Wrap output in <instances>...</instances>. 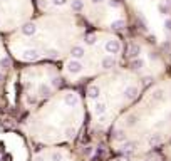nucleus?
<instances>
[{"label": "nucleus", "instance_id": "f257e3e1", "mask_svg": "<svg viewBox=\"0 0 171 161\" xmlns=\"http://www.w3.org/2000/svg\"><path fill=\"white\" fill-rule=\"evenodd\" d=\"M67 71H69L71 74H79V72L82 71V62L76 61V59H71V61L67 62Z\"/></svg>", "mask_w": 171, "mask_h": 161}, {"label": "nucleus", "instance_id": "f03ea898", "mask_svg": "<svg viewBox=\"0 0 171 161\" xmlns=\"http://www.w3.org/2000/svg\"><path fill=\"white\" fill-rule=\"evenodd\" d=\"M106 50H107V54H117L121 50V44H119V40H116V39H113V40H107L106 42Z\"/></svg>", "mask_w": 171, "mask_h": 161}, {"label": "nucleus", "instance_id": "7ed1b4c3", "mask_svg": "<svg viewBox=\"0 0 171 161\" xmlns=\"http://www.w3.org/2000/svg\"><path fill=\"white\" fill-rule=\"evenodd\" d=\"M71 54H72V59H76V61H81V59L86 55V50H84L82 45H74L72 50H71Z\"/></svg>", "mask_w": 171, "mask_h": 161}, {"label": "nucleus", "instance_id": "20e7f679", "mask_svg": "<svg viewBox=\"0 0 171 161\" xmlns=\"http://www.w3.org/2000/svg\"><path fill=\"white\" fill-rule=\"evenodd\" d=\"M136 146H138V144H136L134 141H126V143L123 144V153L126 154V158H127L129 154L133 153V151L136 149Z\"/></svg>", "mask_w": 171, "mask_h": 161}, {"label": "nucleus", "instance_id": "39448f33", "mask_svg": "<svg viewBox=\"0 0 171 161\" xmlns=\"http://www.w3.org/2000/svg\"><path fill=\"white\" fill-rule=\"evenodd\" d=\"M138 87L136 86H129V87H126V91H124V96L127 97V99H134L136 96H138Z\"/></svg>", "mask_w": 171, "mask_h": 161}, {"label": "nucleus", "instance_id": "423d86ee", "mask_svg": "<svg viewBox=\"0 0 171 161\" xmlns=\"http://www.w3.org/2000/svg\"><path fill=\"white\" fill-rule=\"evenodd\" d=\"M37 57H39V52L35 49H27L24 52V59H27V61H35Z\"/></svg>", "mask_w": 171, "mask_h": 161}, {"label": "nucleus", "instance_id": "0eeeda50", "mask_svg": "<svg viewBox=\"0 0 171 161\" xmlns=\"http://www.w3.org/2000/svg\"><path fill=\"white\" fill-rule=\"evenodd\" d=\"M35 30L37 29H35V25H34V24H25L22 27V34H24V35H34Z\"/></svg>", "mask_w": 171, "mask_h": 161}, {"label": "nucleus", "instance_id": "6e6552de", "mask_svg": "<svg viewBox=\"0 0 171 161\" xmlns=\"http://www.w3.org/2000/svg\"><path fill=\"white\" fill-rule=\"evenodd\" d=\"M87 94H89L91 99H99V96H101V89H99L97 86H91L89 87V91H87Z\"/></svg>", "mask_w": 171, "mask_h": 161}, {"label": "nucleus", "instance_id": "1a4fd4ad", "mask_svg": "<svg viewBox=\"0 0 171 161\" xmlns=\"http://www.w3.org/2000/svg\"><path fill=\"white\" fill-rule=\"evenodd\" d=\"M64 102H66L67 106H76V104L79 102V97H77L76 94H67L66 99H64Z\"/></svg>", "mask_w": 171, "mask_h": 161}, {"label": "nucleus", "instance_id": "9d476101", "mask_svg": "<svg viewBox=\"0 0 171 161\" xmlns=\"http://www.w3.org/2000/svg\"><path fill=\"white\" fill-rule=\"evenodd\" d=\"M114 64H116V61H114L113 55H107V57L102 59V67H104V69H111Z\"/></svg>", "mask_w": 171, "mask_h": 161}, {"label": "nucleus", "instance_id": "9b49d317", "mask_svg": "<svg viewBox=\"0 0 171 161\" xmlns=\"http://www.w3.org/2000/svg\"><path fill=\"white\" fill-rule=\"evenodd\" d=\"M139 54H141V47L136 45V44H133V45H131V50H129V57L138 59V57H139Z\"/></svg>", "mask_w": 171, "mask_h": 161}, {"label": "nucleus", "instance_id": "f8f14e48", "mask_svg": "<svg viewBox=\"0 0 171 161\" xmlns=\"http://www.w3.org/2000/svg\"><path fill=\"white\" fill-rule=\"evenodd\" d=\"M94 112L97 116H102L106 112V104L104 102H101V101H99V102H96V106H94Z\"/></svg>", "mask_w": 171, "mask_h": 161}, {"label": "nucleus", "instance_id": "ddd939ff", "mask_svg": "<svg viewBox=\"0 0 171 161\" xmlns=\"http://www.w3.org/2000/svg\"><path fill=\"white\" fill-rule=\"evenodd\" d=\"M159 143H161V136L159 134H153V136L148 138V144L149 146H158Z\"/></svg>", "mask_w": 171, "mask_h": 161}, {"label": "nucleus", "instance_id": "4468645a", "mask_svg": "<svg viewBox=\"0 0 171 161\" xmlns=\"http://www.w3.org/2000/svg\"><path fill=\"white\" fill-rule=\"evenodd\" d=\"M71 7H72V10L76 12H81L84 8V2L82 0H72V4H71Z\"/></svg>", "mask_w": 171, "mask_h": 161}, {"label": "nucleus", "instance_id": "2eb2a0df", "mask_svg": "<svg viewBox=\"0 0 171 161\" xmlns=\"http://www.w3.org/2000/svg\"><path fill=\"white\" fill-rule=\"evenodd\" d=\"M124 20H121V18H117V20H113L111 22V27H113V29H116V30H119V29H123L124 27Z\"/></svg>", "mask_w": 171, "mask_h": 161}, {"label": "nucleus", "instance_id": "dca6fc26", "mask_svg": "<svg viewBox=\"0 0 171 161\" xmlns=\"http://www.w3.org/2000/svg\"><path fill=\"white\" fill-rule=\"evenodd\" d=\"M144 67V61L143 59H134L133 61V69H136V71H139V69Z\"/></svg>", "mask_w": 171, "mask_h": 161}, {"label": "nucleus", "instance_id": "f3484780", "mask_svg": "<svg viewBox=\"0 0 171 161\" xmlns=\"http://www.w3.org/2000/svg\"><path fill=\"white\" fill-rule=\"evenodd\" d=\"M39 92H40V96H49V94H51V87L42 84V86L39 87Z\"/></svg>", "mask_w": 171, "mask_h": 161}, {"label": "nucleus", "instance_id": "a211bd4d", "mask_svg": "<svg viewBox=\"0 0 171 161\" xmlns=\"http://www.w3.org/2000/svg\"><path fill=\"white\" fill-rule=\"evenodd\" d=\"M114 139H116V141H127L126 139V134H124L123 131H116V132H114Z\"/></svg>", "mask_w": 171, "mask_h": 161}, {"label": "nucleus", "instance_id": "6ab92c4d", "mask_svg": "<svg viewBox=\"0 0 171 161\" xmlns=\"http://www.w3.org/2000/svg\"><path fill=\"white\" fill-rule=\"evenodd\" d=\"M171 10V2H169V4H161L159 5V12H163V14H168V12H169Z\"/></svg>", "mask_w": 171, "mask_h": 161}, {"label": "nucleus", "instance_id": "aec40b11", "mask_svg": "<svg viewBox=\"0 0 171 161\" xmlns=\"http://www.w3.org/2000/svg\"><path fill=\"white\" fill-rule=\"evenodd\" d=\"M8 65H10V61H8L7 57L0 59V69H5V67H8Z\"/></svg>", "mask_w": 171, "mask_h": 161}, {"label": "nucleus", "instance_id": "412c9836", "mask_svg": "<svg viewBox=\"0 0 171 161\" xmlns=\"http://www.w3.org/2000/svg\"><path fill=\"white\" fill-rule=\"evenodd\" d=\"M153 97H154V99H156V101H159V99H163V91H161V89H158V91H154V92H153Z\"/></svg>", "mask_w": 171, "mask_h": 161}, {"label": "nucleus", "instance_id": "4be33fe9", "mask_svg": "<svg viewBox=\"0 0 171 161\" xmlns=\"http://www.w3.org/2000/svg\"><path fill=\"white\" fill-rule=\"evenodd\" d=\"M107 4H109V7H113V8L119 7V2H117V0H109V2H107Z\"/></svg>", "mask_w": 171, "mask_h": 161}, {"label": "nucleus", "instance_id": "5701e85b", "mask_svg": "<svg viewBox=\"0 0 171 161\" xmlns=\"http://www.w3.org/2000/svg\"><path fill=\"white\" fill-rule=\"evenodd\" d=\"M62 159V154L61 153H54L52 154V161H61Z\"/></svg>", "mask_w": 171, "mask_h": 161}, {"label": "nucleus", "instance_id": "b1692460", "mask_svg": "<svg viewBox=\"0 0 171 161\" xmlns=\"http://www.w3.org/2000/svg\"><path fill=\"white\" fill-rule=\"evenodd\" d=\"M86 42L87 44H94L96 42V35H87L86 37Z\"/></svg>", "mask_w": 171, "mask_h": 161}, {"label": "nucleus", "instance_id": "393cba45", "mask_svg": "<svg viewBox=\"0 0 171 161\" xmlns=\"http://www.w3.org/2000/svg\"><path fill=\"white\" fill-rule=\"evenodd\" d=\"M136 122V116L133 114V116H129V119H127V126H133Z\"/></svg>", "mask_w": 171, "mask_h": 161}, {"label": "nucleus", "instance_id": "a878e982", "mask_svg": "<svg viewBox=\"0 0 171 161\" xmlns=\"http://www.w3.org/2000/svg\"><path fill=\"white\" fill-rule=\"evenodd\" d=\"M84 154H86V156H91V154H92V148L91 146H86V148H84Z\"/></svg>", "mask_w": 171, "mask_h": 161}, {"label": "nucleus", "instance_id": "bb28decb", "mask_svg": "<svg viewBox=\"0 0 171 161\" xmlns=\"http://www.w3.org/2000/svg\"><path fill=\"white\" fill-rule=\"evenodd\" d=\"M164 29L171 32V18H166V22H164Z\"/></svg>", "mask_w": 171, "mask_h": 161}, {"label": "nucleus", "instance_id": "cd10ccee", "mask_svg": "<svg viewBox=\"0 0 171 161\" xmlns=\"http://www.w3.org/2000/svg\"><path fill=\"white\" fill-rule=\"evenodd\" d=\"M66 2H67V0H52V4H54V5H64Z\"/></svg>", "mask_w": 171, "mask_h": 161}, {"label": "nucleus", "instance_id": "c85d7f7f", "mask_svg": "<svg viewBox=\"0 0 171 161\" xmlns=\"http://www.w3.org/2000/svg\"><path fill=\"white\" fill-rule=\"evenodd\" d=\"M149 42H153V44H154V42H156V37L151 35V37H149Z\"/></svg>", "mask_w": 171, "mask_h": 161}, {"label": "nucleus", "instance_id": "c756f323", "mask_svg": "<svg viewBox=\"0 0 171 161\" xmlns=\"http://www.w3.org/2000/svg\"><path fill=\"white\" fill-rule=\"evenodd\" d=\"M47 54H49V55H57V52H55V50H49Z\"/></svg>", "mask_w": 171, "mask_h": 161}, {"label": "nucleus", "instance_id": "7c9ffc66", "mask_svg": "<svg viewBox=\"0 0 171 161\" xmlns=\"http://www.w3.org/2000/svg\"><path fill=\"white\" fill-rule=\"evenodd\" d=\"M52 84H54V86H59V84H61V81H59V79H54V82H52Z\"/></svg>", "mask_w": 171, "mask_h": 161}, {"label": "nucleus", "instance_id": "2f4dec72", "mask_svg": "<svg viewBox=\"0 0 171 161\" xmlns=\"http://www.w3.org/2000/svg\"><path fill=\"white\" fill-rule=\"evenodd\" d=\"M117 161H129V158H119Z\"/></svg>", "mask_w": 171, "mask_h": 161}, {"label": "nucleus", "instance_id": "473e14b6", "mask_svg": "<svg viewBox=\"0 0 171 161\" xmlns=\"http://www.w3.org/2000/svg\"><path fill=\"white\" fill-rule=\"evenodd\" d=\"M102 0H92V4H101Z\"/></svg>", "mask_w": 171, "mask_h": 161}, {"label": "nucleus", "instance_id": "72a5a7b5", "mask_svg": "<svg viewBox=\"0 0 171 161\" xmlns=\"http://www.w3.org/2000/svg\"><path fill=\"white\" fill-rule=\"evenodd\" d=\"M2 81H4V74H2V72H0V82H2Z\"/></svg>", "mask_w": 171, "mask_h": 161}, {"label": "nucleus", "instance_id": "f704fd0d", "mask_svg": "<svg viewBox=\"0 0 171 161\" xmlns=\"http://www.w3.org/2000/svg\"><path fill=\"white\" fill-rule=\"evenodd\" d=\"M35 161H44V159H42V158H37V159Z\"/></svg>", "mask_w": 171, "mask_h": 161}, {"label": "nucleus", "instance_id": "c9c22d12", "mask_svg": "<svg viewBox=\"0 0 171 161\" xmlns=\"http://www.w3.org/2000/svg\"><path fill=\"white\" fill-rule=\"evenodd\" d=\"M169 118H171V114H169Z\"/></svg>", "mask_w": 171, "mask_h": 161}]
</instances>
